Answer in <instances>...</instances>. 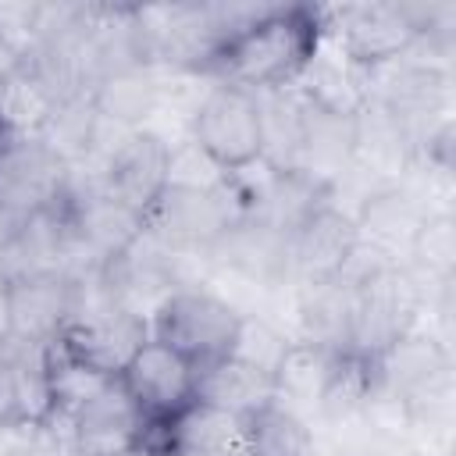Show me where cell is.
Wrapping results in <instances>:
<instances>
[{
    "label": "cell",
    "instance_id": "obj_1",
    "mask_svg": "<svg viewBox=\"0 0 456 456\" xmlns=\"http://www.w3.org/2000/svg\"><path fill=\"white\" fill-rule=\"evenodd\" d=\"M321 36V4H264L260 14L210 50L200 75L249 93L285 89L296 86Z\"/></svg>",
    "mask_w": 456,
    "mask_h": 456
},
{
    "label": "cell",
    "instance_id": "obj_17",
    "mask_svg": "<svg viewBox=\"0 0 456 456\" xmlns=\"http://www.w3.org/2000/svg\"><path fill=\"white\" fill-rule=\"evenodd\" d=\"M160 71L153 68H125L110 71L93 82L89 100L100 118L125 125V128H153V118L160 114Z\"/></svg>",
    "mask_w": 456,
    "mask_h": 456
},
{
    "label": "cell",
    "instance_id": "obj_13",
    "mask_svg": "<svg viewBox=\"0 0 456 456\" xmlns=\"http://www.w3.org/2000/svg\"><path fill=\"white\" fill-rule=\"evenodd\" d=\"M139 424L142 413L118 378L68 417V431L82 456H128Z\"/></svg>",
    "mask_w": 456,
    "mask_h": 456
},
{
    "label": "cell",
    "instance_id": "obj_14",
    "mask_svg": "<svg viewBox=\"0 0 456 456\" xmlns=\"http://www.w3.org/2000/svg\"><path fill=\"white\" fill-rule=\"evenodd\" d=\"M289 289H292V335L289 338L328 349V353H346L349 303H353L349 281L346 278L299 281Z\"/></svg>",
    "mask_w": 456,
    "mask_h": 456
},
{
    "label": "cell",
    "instance_id": "obj_27",
    "mask_svg": "<svg viewBox=\"0 0 456 456\" xmlns=\"http://www.w3.org/2000/svg\"><path fill=\"white\" fill-rule=\"evenodd\" d=\"M289 342H292L289 331L274 328L264 314H242L239 331H235V342H232V356H239V360H246L256 370H264V374L274 378V370H278Z\"/></svg>",
    "mask_w": 456,
    "mask_h": 456
},
{
    "label": "cell",
    "instance_id": "obj_28",
    "mask_svg": "<svg viewBox=\"0 0 456 456\" xmlns=\"http://www.w3.org/2000/svg\"><path fill=\"white\" fill-rule=\"evenodd\" d=\"M7 303H11V281L0 271V342H7Z\"/></svg>",
    "mask_w": 456,
    "mask_h": 456
},
{
    "label": "cell",
    "instance_id": "obj_6",
    "mask_svg": "<svg viewBox=\"0 0 456 456\" xmlns=\"http://www.w3.org/2000/svg\"><path fill=\"white\" fill-rule=\"evenodd\" d=\"M235 210L224 192V178L210 189H192V185H167L164 196L153 203L146 214V232L160 239L171 249L182 253H200L207 256L210 246L235 228Z\"/></svg>",
    "mask_w": 456,
    "mask_h": 456
},
{
    "label": "cell",
    "instance_id": "obj_3",
    "mask_svg": "<svg viewBox=\"0 0 456 456\" xmlns=\"http://www.w3.org/2000/svg\"><path fill=\"white\" fill-rule=\"evenodd\" d=\"M224 175L260 164V107L256 93L210 82L203 93L189 132H185Z\"/></svg>",
    "mask_w": 456,
    "mask_h": 456
},
{
    "label": "cell",
    "instance_id": "obj_18",
    "mask_svg": "<svg viewBox=\"0 0 456 456\" xmlns=\"http://www.w3.org/2000/svg\"><path fill=\"white\" fill-rule=\"evenodd\" d=\"M349 164H353V118H342V114H331V110L306 103L303 146H299L296 167L335 189L349 175Z\"/></svg>",
    "mask_w": 456,
    "mask_h": 456
},
{
    "label": "cell",
    "instance_id": "obj_29",
    "mask_svg": "<svg viewBox=\"0 0 456 456\" xmlns=\"http://www.w3.org/2000/svg\"><path fill=\"white\" fill-rule=\"evenodd\" d=\"M7 228H11V221H4V217H0V242H4V235H7Z\"/></svg>",
    "mask_w": 456,
    "mask_h": 456
},
{
    "label": "cell",
    "instance_id": "obj_19",
    "mask_svg": "<svg viewBox=\"0 0 456 456\" xmlns=\"http://www.w3.org/2000/svg\"><path fill=\"white\" fill-rule=\"evenodd\" d=\"M256 107H260V164L274 171L296 167L303 146L306 100L299 96L296 86H285V89L256 93Z\"/></svg>",
    "mask_w": 456,
    "mask_h": 456
},
{
    "label": "cell",
    "instance_id": "obj_25",
    "mask_svg": "<svg viewBox=\"0 0 456 456\" xmlns=\"http://www.w3.org/2000/svg\"><path fill=\"white\" fill-rule=\"evenodd\" d=\"M57 100L25 64L0 82V135H43Z\"/></svg>",
    "mask_w": 456,
    "mask_h": 456
},
{
    "label": "cell",
    "instance_id": "obj_15",
    "mask_svg": "<svg viewBox=\"0 0 456 456\" xmlns=\"http://www.w3.org/2000/svg\"><path fill=\"white\" fill-rule=\"evenodd\" d=\"M296 89L306 103L353 118L370 96H367V68H360L353 57H346L328 36H321L314 57L306 61L303 75L296 78Z\"/></svg>",
    "mask_w": 456,
    "mask_h": 456
},
{
    "label": "cell",
    "instance_id": "obj_20",
    "mask_svg": "<svg viewBox=\"0 0 456 456\" xmlns=\"http://www.w3.org/2000/svg\"><path fill=\"white\" fill-rule=\"evenodd\" d=\"M167 456H246L242 420L207 403H192L189 410L171 417Z\"/></svg>",
    "mask_w": 456,
    "mask_h": 456
},
{
    "label": "cell",
    "instance_id": "obj_21",
    "mask_svg": "<svg viewBox=\"0 0 456 456\" xmlns=\"http://www.w3.org/2000/svg\"><path fill=\"white\" fill-rule=\"evenodd\" d=\"M331 363H335V353L292 338L278 370H274V399L314 424L321 392H324L328 374H331Z\"/></svg>",
    "mask_w": 456,
    "mask_h": 456
},
{
    "label": "cell",
    "instance_id": "obj_9",
    "mask_svg": "<svg viewBox=\"0 0 456 456\" xmlns=\"http://www.w3.org/2000/svg\"><path fill=\"white\" fill-rule=\"evenodd\" d=\"M417 139L399 114L367 100L353 114V164L349 175L367 178V189L399 185L413 171Z\"/></svg>",
    "mask_w": 456,
    "mask_h": 456
},
{
    "label": "cell",
    "instance_id": "obj_4",
    "mask_svg": "<svg viewBox=\"0 0 456 456\" xmlns=\"http://www.w3.org/2000/svg\"><path fill=\"white\" fill-rule=\"evenodd\" d=\"M324 36L353 57L360 68H378L403 57L417 43V21L410 4H321Z\"/></svg>",
    "mask_w": 456,
    "mask_h": 456
},
{
    "label": "cell",
    "instance_id": "obj_23",
    "mask_svg": "<svg viewBox=\"0 0 456 456\" xmlns=\"http://www.w3.org/2000/svg\"><path fill=\"white\" fill-rule=\"evenodd\" d=\"M239 420H242L246 456H306L310 452L314 424L278 399L264 403L260 410Z\"/></svg>",
    "mask_w": 456,
    "mask_h": 456
},
{
    "label": "cell",
    "instance_id": "obj_16",
    "mask_svg": "<svg viewBox=\"0 0 456 456\" xmlns=\"http://www.w3.org/2000/svg\"><path fill=\"white\" fill-rule=\"evenodd\" d=\"M271 399H274V378L232 353L196 367V403H207L232 417H246Z\"/></svg>",
    "mask_w": 456,
    "mask_h": 456
},
{
    "label": "cell",
    "instance_id": "obj_11",
    "mask_svg": "<svg viewBox=\"0 0 456 456\" xmlns=\"http://www.w3.org/2000/svg\"><path fill=\"white\" fill-rule=\"evenodd\" d=\"M167 185H171V139L160 128L128 132V139L103 167V189L135 214H142V221Z\"/></svg>",
    "mask_w": 456,
    "mask_h": 456
},
{
    "label": "cell",
    "instance_id": "obj_2",
    "mask_svg": "<svg viewBox=\"0 0 456 456\" xmlns=\"http://www.w3.org/2000/svg\"><path fill=\"white\" fill-rule=\"evenodd\" d=\"M242 310L214 292L210 285H189L164 296L150 314V338L171 346L185 360L210 363L224 353H232L235 331H239Z\"/></svg>",
    "mask_w": 456,
    "mask_h": 456
},
{
    "label": "cell",
    "instance_id": "obj_24",
    "mask_svg": "<svg viewBox=\"0 0 456 456\" xmlns=\"http://www.w3.org/2000/svg\"><path fill=\"white\" fill-rule=\"evenodd\" d=\"M410 274L424 285V292L449 289L456 274V217L452 210H435L424 217L410 256H406Z\"/></svg>",
    "mask_w": 456,
    "mask_h": 456
},
{
    "label": "cell",
    "instance_id": "obj_10",
    "mask_svg": "<svg viewBox=\"0 0 456 456\" xmlns=\"http://www.w3.org/2000/svg\"><path fill=\"white\" fill-rule=\"evenodd\" d=\"M360 242H356V224L349 207L328 200L317 207L292 235H289V267H292V285L299 281H331L342 278L346 267L353 264Z\"/></svg>",
    "mask_w": 456,
    "mask_h": 456
},
{
    "label": "cell",
    "instance_id": "obj_5",
    "mask_svg": "<svg viewBox=\"0 0 456 456\" xmlns=\"http://www.w3.org/2000/svg\"><path fill=\"white\" fill-rule=\"evenodd\" d=\"M68 164L39 135H0V217L25 221L64 196Z\"/></svg>",
    "mask_w": 456,
    "mask_h": 456
},
{
    "label": "cell",
    "instance_id": "obj_30",
    "mask_svg": "<svg viewBox=\"0 0 456 456\" xmlns=\"http://www.w3.org/2000/svg\"><path fill=\"white\" fill-rule=\"evenodd\" d=\"M128 456H132V452H128Z\"/></svg>",
    "mask_w": 456,
    "mask_h": 456
},
{
    "label": "cell",
    "instance_id": "obj_8",
    "mask_svg": "<svg viewBox=\"0 0 456 456\" xmlns=\"http://www.w3.org/2000/svg\"><path fill=\"white\" fill-rule=\"evenodd\" d=\"M349 214H353L356 242L363 253L385 264H406L410 246L431 210L413 192V185L399 182V185H378L363 192Z\"/></svg>",
    "mask_w": 456,
    "mask_h": 456
},
{
    "label": "cell",
    "instance_id": "obj_12",
    "mask_svg": "<svg viewBox=\"0 0 456 456\" xmlns=\"http://www.w3.org/2000/svg\"><path fill=\"white\" fill-rule=\"evenodd\" d=\"M75 299H78L75 274H39L25 281H11L7 338L32 349L57 342V335L75 314Z\"/></svg>",
    "mask_w": 456,
    "mask_h": 456
},
{
    "label": "cell",
    "instance_id": "obj_7",
    "mask_svg": "<svg viewBox=\"0 0 456 456\" xmlns=\"http://www.w3.org/2000/svg\"><path fill=\"white\" fill-rule=\"evenodd\" d=\"M118 381L142 417L171 420L196 403V363L157 338H146L132 353Z\"/></svg>",
    "mask_w": 456,
    "mask_h": 456
},
{
    "label": "cell",
    "instance_id": "obj_26",
    "mask_svg": "<svg viewBox=\"0 0 456 456\" xmlns=\"http://www.w3.org/2000/svg\"><path fill=\"white\" fill-rule=\"evenodd\" d=\"M96 132H100V114L86 96L78 100H68L53 110V118L46 121L43 128V142L68 164V167H86L93 160V150H96Z\"/></svg>",
    "mask_w": 456,
    "mask_h": 456
},
{
    "label": "cell",
    "instance_id": "obj_22",
    "mask_svg": "<svg viewBox=\"0 0 456 456\" xmlns=\"http://www.w3.org/2000/svg\"><path fill=\"white\" fill-rule=\"evenodd\" d=\"M370 388H374V363H367L353 353H335V363H331L328 385L321 392L314 424H321L324 431H338V428L363 420V406H367Z\"/></svg>",
    "mask_w": 456,
    "mask_h": 456
}]
</instances>
